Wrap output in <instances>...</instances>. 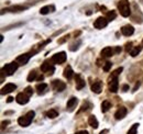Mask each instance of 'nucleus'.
Here are the masks:
<instances>
[{"label":"nucleus","mask_w":143,"mask_h":134,"mask_svg":"<svg viewBox=\"0 0 143 134\" xmlns=\"http://www.w3.org/2000/svg\"><path fill=\"white\" fill-rule=\"evenodd\" d=\"M34 116H35V112H34V111H29L24 117H21V118L18 119L19 125H21L22 128H26V126H29L30 123L32 122V120L34 119Z\"/></svg>","instance_id":"1"},{"label":"nucleus","mask_w":143,"mask_h":134,"mask_svg":"<svg viewBox=\"0 0 143 134\" xmlns=\"http://www.w3.org/2000/svg\"><path fill=\"white\" fill-rule=\"evenodd\" d=\"M118 9L120 11V14L122 17H129L130 13H131V10H130V3L128 0H120L118 3Z\"/></svg>","instance_id":"2"},{"label":"nucleus","mask_w":143,"mask_h":134,"mask_svg":"<svg viewBox=\"0 0 143 134\" xmlns=\"http://www.w3.org/2000/svg\"><path fill=\"white\" fill-rule=\"evenodd\" d=\"M19 67V64L17 62H13V63H10V64H7L5 67L2 68V73H5L6 75L8 76H11L13 73L18 69Z\"/></svg>","instance_id":"3"},{"label":"nucleus","mask_w":143,"mask_h":134,"mask_svg":"<svg viewBox=\"0 0 143 134\" xmlns=\"http://www.w3.org/2000/svg\"><path fill=\"white\" fill-rule=\"evenodd\" d=\"M52 63L54 64H63L65 60H66V53L65 52H60V53H56L55 55L52 56Z\"/></svg>","instance_id":"4"},{"label":"nucleus","mask_w":143,"mask_h":134,"mask_svg":"<svg viewBox=\"0 0 143 134\" xmlns=\"http://www.w3.org/2000/svg\"><path fill=\"white\" fill-rule=\"evenodd\" d=\"M107 24H108V20H107V18H103V17H99L97 20L94 22V26L98 30L106 28Z\"/></svg>","instance_id":"5"},{"label":"nucleus","mask_w":143,"mask_h":134,"mask_svg":"<svg viewBox=\"0 0 143 134\" xmlns=\"http://www.w3.org/2000/svg\"><path fill=\"white\" fill-rule=\"evenodd\" d=\"M15 101H17L19 105H25V103L29 102V96L24 92L18 94L17 97H15Z\"/></svg>","instance_id":"6"},{"label":"nucleus","mask_w":143,"mask_h":134,"mask_svg":"<svg viewBox=\"0 0 143 134\" xmlns=\"http://www.w3.org/2000/svg\"><path fill=\"white\" fill-rule=\"evenodd\" d=\"M25 9H26V7H24V6H13V7H10V8L2 9L1 13H5V12H20V11H23Z\"/></svg>","instance_id":"7"},{"label":"nucleus","mask_w":143,"mask_h":134,"mask_svg":"<svg viewBox=\"0 0 143 134\" xmlns=\"http://www.w3.org/2000/svg\"><path fill=\"white\" fill-rule=\"evenodd\" d=\"M119 88V83H118V78H112L109 80V90L111 92H117Z\"/></svg>","instance_id":"8"},{"label":"nucleus","mask_w":143,"mask_h":134,"mask_svg":"<svg viewBox=\"0 0 143 134\" xmlns=\"http://www.w3.org/2000/svg\"><path fill=\"white\" fill-rule=\"evenodd\" d=\"M52 86H53V88L56 91H63L65 89V87H66V85H65L63 81H61V80H57V79L56 80H53Z\"/></svg>","instance_id":"9"},{"label":"nucleus","mask_w":143,"mask_h":134,"mask_svg":"<svg viewBox=\"0 0 143 134\" xmlns=\"http://www.w3.org/2000/svg\"><path fill=\"white\" fill-rule=\"evenodd\" d=\"M17 89V86L14 85V84H7L6 86H3L2 87V89H1V94L2 95H6V94H10V92H12L13 90Z\"/></svg>","instance_id":"10"},{"label":"nucleus","mask_w":143,"mask_h":134,"mask_svg":"<svg viewBox=\"0 0 143 134\" xmlns=\"http://www.w3.org/2000/svg\"><path fill=\"white\" fill-rule=\"evenodd\" d=\"M121 33L123 34L125 36H130V35H132V34L134 33V28L132 25H125L123 28L121 29Z\"/></svg>","instance_id":"11"},{"label":"nucleus","mask_w":143,"mask_h":134,"mask_svg":"<svg viewBox=\"0 0 143 134\" xmlns=\"http://www.w3.org/2000/svg\"><path fill=\"white\" fill-rule=\"evenodd\" d=\"M102 90V83L100 80H97L91 85V91L95 94H100Z\"/></svg>","instance_id":"12"},{"label":"nucleus","mask_w":143,"mask_h":134,"mask_svg":"<svg viewBox=\"0 0 143 134\" xmlns=\"http://www.w3.org/2000/svg\"><path fill=\"white\" fill-rule=\"evenodd\" d=\"M31 56H33V55H31V54H23V55H20L17 58V63L19 65H25L26 63L29 62V59H30V57Z\"/></svg>","instance_id":"13"},{"label":"nucleus","mask_w":143,"mask_h":134,"mask_svg":"<svg viewBox=\"0 0 143 134\" xmlns=\"http://www.w3.org/2000/svg\"><path fill=\"white\" fill-rule=\"evenodd\" d=\"M127 116V109L125 107H121V108H119L117 110V112L115 113V118L117 119V120H121Z\"/></svg>","instance_id":"14"},{"label":"nucleus","mask_w":143,"mask_h":134,"mask_svg":"<svg viewBox=\"0 0 143 134\" xmlns=\"http://www.w3.org/2000/svg\"><path fill=\"white\" fill-rule=\"evenodd\" d=\"M75 81H76V89H83V88L85 87V81L82 79V77H80V75H76L75 77Z\"/></svg>","instance_id":"15"},{"label":"nucleus","mask_w":143,"mask_h":134,"mask_svg":"<svg viewBox=\"0 0 143 134\" xmlns=\"http://www.w3.org/2000/svg\"><path fill=\"white\" fill-rule=\"evenodd\" d=\"M113 48H111V47H105L101 51V53H100V54H101V56L102 57H111L113 55Z\"/></svg>","instance_id":"16"},{"label":"nucleus","mask_w":143,"mask_h":134,"mask_svg":"<svg viewBox=\"0 0 143 134\" xmlns=\"http://www.w3.org/2000/svg\"><path fill=\"white\" fill-rule=\"evenodd\" d=\"M54 10H55V7L54 6H45L43 8L40 9V13L41 14H47L50 12H53Z\"/></svg>","instance_id":"17"},{"label":"nucleus","mask_w":143,"mask_h":134,"mask_svg":"<svg viewBox=\"0 0 143 134\" xmlns=\"http://www.w3.org/2000/svg\"><path fill=\"white\" fill-rule=\"evenodd\" d=\"M52 68H53V66L50 64V62H47V60H45V62L41 65V70L43 73H49Z\"/></svg>","instance_id":"18"},{"label":"nucleus","mask_w":143,"mask_h":134,"mask_svg":"<svg viewBox=\"0 0 143 134\" xmlns=\"http://www.w3.org/2000/svg\"><path fill=\"white\" fill-rule=\"evenodd\" d=\"M88 123H89V125L91 126V128H94V129H97L98 128V121H97V119H96L95 116H90L89 119H88Z\"/></svg>","instance_id":"19"},{"label":"nucleus","mask_w":143,"mask_h":134,"mask_svg":"<svg viewBox=\"0 0 143 134\" xmlns=\"http://www.w3.org/2000/svg\"><path fill=\"white\" fill-rule=\"evenodd\" d=\"M77 105V98H75V97H72L69 100L67 101V109L69 110V111H72L73 110V108Z\"/></svg>","instance_id":"20"},{"label":"nucleus","mask_w":143,"mask_h":134,"mask_svg":"<svg viewBox=\"0 0 143 134\" xmlns=\"http://www.w3.org/2000/svg\"><path fill=\"white\" fill-rule=\"evenodd\" d=\"M73 69H72V67L71 66H67L66 68L64 69V77L65 78H67V79H71L73 77Z\"/></svg>","instance_id":"21"},{"label":"nucleus","mask_w":143,"mask_h":134,"mask_svg":"<svg viewBox=\"0 0 143 134\" xmlns=\"http://www.w3.org/2000/svg\"><path fill=\"white\" fill-rule=\"evenodd\" d=\"M110 108H111V103L109 101H103L101 103V111L102 112H107Z\"/></svg>","instance_id":"22"},{"label":"nucleus","mask_w":143,"mask_h":134,"mask_svg":"<svg viewBox=\"0 0 143 134\" xmlns=\"http://www.w3.org/2000/svg\"><path fill=\"white\" fill-rule=\"evenodd\" d=\"M46 116H47V118H50V119H55L57 116H59V113H57V111H56V110L51 109V110H49V111H47Z\"/></svg>","instance_id":"23"},{"label":"nucleus","mask_w":143,"mask_h":134,"mask_svg":"<svg viewBox=\"0 0 143 134\" xmlns=\"http://www.w3.org/2000/svg\"><path fill=\"white\" fill-rule=\"evenodd\" d=\"M46 88H47L46 84H39V85H36V89L39 91V94H43L46 90Z\"/></svg>","instance_id":"24"},{"label":"nucleus","mask_w":143,"mask_h":134,"mask_svg":"<svg viewBox=\"0 0 143 134\" xmlns=\"http://www.w3.org/2000/svg\"><path fill=\"white\" fill-rule=\"evenodd\" d=\"M140 52H141V46H138V47H134V48L131 49L130 54H131V56H132V57H136Z\"/></svg>","instance_id":"25"},{"label":"nucleus","mask_w":143,"mask_h":134,"mask_svg":"<svg viewBox=\"0 0 143 134\" xmlns=\"http://www.w3.org/2000/svg\"><path fill=\"white\" fill-rule=\"evenodd\" d=\"M116 16H117V14H116L115 11H109V12L107 13V20H108V22L115 20V19H116Z\"/></svg>","instance_id":"26"},{"label":"nucleus","mask_w":143,"mask_h":134,"mask_svg":"<svg viewBox=\"0 0 143 134\" xmlns=\"http://www.w3.org/2000/svg\"><path fill=\"white\" fill-rule=\"evenodd\" d=\"M36 78V71L35 70H32V71H30V74H29V76H28V81H33L34 79Z\"/></svg>","instance_id":"27"},{"label":"nucleus","mask_w":143,"mask_h":134,"mask_svg":"<svg viewBox=\"0 0 143 134\" xmlns=\"http://www.w3.org/2000/svg\"><path fill=\"white\" fill-rule=\"evenodd\" d=\"M122 69H123V68L122 67H120V68H118V69H116L113 73H112V75H111L110 76V78H109V80L110 79H112V78H117V76L119 75V74H120V73L122 71Z\"/></svg>","instance_id":"28"},{"label":"nucleus","mask_w":143,"mask_h":134,"mask_svg":"<svg viewBox=\"0 0 143 134\" xmlns=\"http://www.w3.org/2000/svg\"><path fill=\"white\" fill-rule=\"evenodd\" d=\"M138 126H139V124H138V123L133 124V125H132V128H131V129L129 130V131H128V134H137Z\"/></svg>","instance_id":"29"},{"label":"nucleus","mask_w":143,"mask_h":134,"mask_svg":"<svg viewBox=\"0 0 143 134\" xmlns=\"http://www.w3.org/2000/svg\"><path fill=\"white\" fill-rule=\"evenodd\" d=\"M111 66H112V64H111L110 62L105 63V65H103V70H105V71H109L110 68H111Z\"/></svg>","instance_id":"30"},{"label":"nucleus","mask_w":143,"mask_h":134,"mask_svg":"<svg viewBox=\"0 0 143 134\" xmlns=\"http://www.w3.org/2000/svg\"><path fill=\"white\" fill-rule=\"evenodd\" d=\"M24 94H26L30 97V96H32V94H33V89L31 87H26L25 90H24Z\"/></svg>","instance_id":"31"},{"label":"nucleus","mask_w":143,"mask_h":134,"mask_svg":"<svg viewBox=\"0 0 143 134\" xmlns=\"http://www.w3.org/2000/svg\"><path fill=\"white\" fill-rule=\"evenodd\" d=\"M126 49H127V51H130V49H132V43H128V44H127Z\"/></svg>","instance_id":"32"},{"label":"nucleus","mask_w":143,"mask_h":134,"mask_svg":"<svg viewBox=\"0 0 143 134\" xmlns=\"http://www.w3.org/2000/svg\"><path fill=\"white\" fill-rule=\"evenodd\" d=\"M113 52H115V53H120V52H121V47L117 46V47H116V48L113 49Z\"/></svg>","instance_id":"33"},{"label":"nucleus","mask_w":143,"mask_h":134,"mask_svg":"<svg viewBox=\"0 0 143 134\" xmlns=\"http://www.w3.org/2000/svg\"><path fill=\"white\" fill-rule=\"evenodd\" d=\"M128 89H129V86L128 85H123L122 86V90L123 91H128Z\"/></svg>","instance_id":"34"},{"label":"nucleus","mask_w":143,"mask_h":134,"mask_svg":"<svg viewBox=\"0 0 143 134\" xmlns=\"http://www.w3.org/2000/svg\"><path fill=\"white\" fill-rule=\"evenodd\" d=\"M139 86H140V83H138V84H137V85H136V87H134V88H133V91H136V90L138 89V88H139Z\"/></svg>","instance_id":"35"},{"label":"nucleus","mask_w":143,"mask_h":134,"mask_svg":"<svg viewBox=\"0 0 143 134\" xmlns=\"http://www.w3.org/2000/svg\"><path fill=\"white\" fill-rule=\"evenodd\" d=\"M77 134H88V132L87 131H80V132H78Z\"/></svg>","instance_id":"36"},{"label":"nucleus","mask_w":143,"mask_h":134,"mask_svg":"<svg viewBox=\"0 0 143 134\" xmlns=\"http://www.w3.org/2000/svg\"><path fill=\"white\" fill-rule=\"evenodd\" d=\"M107 133H108V130H103V131H101L99 134H107Z\"/></svg>","instance_id":"37"},{"label":"nucleus","mask_w":143,"mask_h":134,"mask_svg":"<svg viewBox=\"0 0 143 134\" xmlns=\"http://www.w3.org/2000/svg\"><path fill=\"white\" fill-rule=\"evenodd\" d=\"M12 100H13V98H12V97H9V98H8V100H7V101H8V102H11Z\"/></svg>","instance_id":"38"},{"label":"nucleus","mask_w":143,"mask_h":134,"mask_svg":"<svg viewBox=\"0 0 143 134\" xmlns=\"http://www.w3.org/2000/svg\"><path fill=\"white\" fill-rule=\"evenodd\" d=\"M5 124H9V121H6V122H2V125L5 126Z\"/></svg>","instance_id":"39"},{"label":"nucleus","mask_w":143,"mask_h":134,"mask_svg":"<svg viewBox=\"0 0 143 134\" xmlns=\"http://www.w3.org/2000/svg\"><path fill=\"white\" fill-rule=\"evenodd\" d=\"M37 80H39V81H41V80H43V76H41V77H39V78H37Z\"/></svg>","instance_id":"40"},{"label":"nucleus","mask_w":143,"mask_h":134,"mask_svg":"<svg viewBox=\"0 0 143 134\" xmlns=\"http://www.w3.org/2000/svg\"><path fill=\"white\" fill-rule=\"evenodd\" d=\"M142 45H143V41H142Z\"/></svg>","instance_id":"41"}]
</instances>
